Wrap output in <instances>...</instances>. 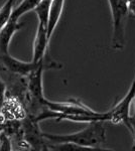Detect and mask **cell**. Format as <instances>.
<instances>
[{
  "label": "cell",
  "instance_id": "6da1fadb",
  "mask_svg": "<svg viewBox=\"0 0 135 151\" xmlns=\"http://www.w3.org/2000/svg\"><path fill=\"white\" fill-rule=\"evenodd\" d=\"M43 136L45 141L51 143H73L89 150H108L102 148L106 142V130L103 122L100 121L91 122L85 129L76 133L58 135L43 132Z\"/></svg>",
  "mask_w": 135,
  "mask_h": 151
},
{
  "label": "cell",
  "instance_id": "7a4b0ae2",
  "mask_svg": "<svg viewBox=\"0 0 135 151\" xmlns=\"http://www.w3.org/2000/svg\"><path fill=\"white\" fill-rule=\"evenodd\" d=\"M111 9L113 35L112 45L115 50H122L125 45L124 27L126 17L129 13V7L127 0H108Z\"/></svg>",
  "mask_w": 135,
  "mask_h": 151
},
{
  "label": "cell",
  "instance_id": "3957f363",
  "mask_svg": "<svg viewBox=\"0 0 135 151\" xmlns=\"http://www.w3.org/2000/svg\"><path fill=\"white\" fill-rule=\"evenodd\" d=\"M23 140L28 147L36 150H48V144L43 136V132L38 127V122L30 115H26L21 120Z\"/></svg>",
  "mask_w": 135,
  "mask_h": 151
},
{
  "label": "cell",
  "instance_id": "277c9868",
  "mask_svg": "<svg viewBox=\"0 0 135 151\" xmlns=\"http://www.w3.org/2000/svg\"><path fill=\"white\" fill-rule=\"evenodd\" d=\"M135 97V76L134 80L130 86L127 94L124 98L118 102L116 105L112 107L108 113H109V122L113 124H124L125 126L128 123V118L130 116V107L133 103Z\"/></svg>",
  "mask_w": 135,
  "mask_h": 151
},
{
  "label": "cell",
  "instance_id": "5b68a950",
  "mask_svg": "<svg viewBox=\"0 0 135 151\" xmlns=\"http://www.w3.org/2000/svg\"><path fill=\"white\" fill-rule=\"evenodd\" d=\"M45 106L51 111L58 112L66 115H72V114H93L95 110L91 109L83 102L78 99H70L65 102H53L45 100Z\"/></svg>",
  "mask_w": 135,
  "mask_h": 151
},
{
  "label": "cell",
  "instance_id": "8992f818",
  "mask_svg": "<svg viewBox=\"0 0 135 151\" xmlns=\"http://www.w3.org/2000/svg\"><path fill=\"white\" fill-rule=\"evenodd\" d=\"M40 63L34 64L33 62H29V63L21 62V60H18L16 58H12L9 55V52L0 55V65H3L4 69H6L11 74L17 75L19 77H23V78L27 77L40 65Z\"/></svg>",
  "mask_w": 135,
  "mask_h": 151
},
{
  "label": "cell",
  "instance_id": "52a82bcc",
  "mask_svg": "<svg viewBox=\"0 0 135 151\" xmlns=\"http://www.w3.org/2000/svg\"><path fill=\"white\" fill-rule=\"evenodd\" d=\"M48 43H50V40H48V35H46V26L45 24L38 22L35 38H34L33 57L31 62L38 64L45 58Z\"/></svg>",
  "mask_w": 135,
  "mask_h": 151
},
{
  "label": "cell",
  "instance_id": "ba28073f",
  "mask_svg": "<svg viewBox=\"0 0 135 151\" xmlns=\"http://www.w3.org/2000/svg\"><path fill=\"white\" fill-rule=\"evenodd\" d=\"M21 23L18 21L9 19L5 25L0 29V55L2 53H8L9 43L13 37L14 33L21 28Z\"/></svg>",
  "mask_w": 135,
  "mask_h": 151
},
{
  "label": "cell",
  "instance_id": "9c48e42d",
  "mask_svg": "<svg viewBox=\"0 0 135 151\" xmlns=\"http://www.w3.org/2000/svg\"><path fill=\"white\" fill-rule=\"evenodd\" d=\"M65 0H51L50 6V13H48V27H46V35L48 40H51V35L58 25L60 18L62 16Z\"/></svg>",
  "mask_w": 135,
  "mask_h": 151
},
{
  "label": "cell",
  "instance_id": "30bf717a",
  "mask_svg": "<svg viewBox=\"0 0 135 151\" xmlns=\"http://www.w3.org/2000/svg\"><path fill=\"white\" fill-rule=\"evenodd\" d=\"M40 2V0H22L15 8L13 7L10 19L18 21L20 16H22L23 14L27 13L29 11L33 10V9L35 8V6L38 5Z\"/></svg>",
  "mask_w": 135,
  "mask_h": 151
},
{
  "label": "cell",
  "instance_id": "8fae6325",
  "mask_svg": "<svg viewBox=\"0 0 135 151\" xmlns=\"http://www.w3.org/2000/svg\"><path fill=\"white\" fill-rule=\"evenodd\" d=\"M51 0H40V2L35 6L33 11L38 15V22L43 23L48 27V13H50V6Z\"/></svg>",
  "mask_w": 135,
  "mask_h": 151
},
{
  "label": "cell",
  "instance_id": "7c38bea8",
  "mask_svg": "<svg viewBox=\"0 0 135 151\" xmlns=\"http://www.w3.org/2000/svg\"><path fill=\"white\" fill-rule=\"evenodd\" d=\"M14 3H15V0H6L3 6L0 8V29L3 27L7 21L10 19Z\"/></svg>",
  "mask_w": 135,
  "mask_h": 151
},
{
  "label": "cell",
  "instance_id": "4fadbf2b",
  "mask_svg": "<svg viewBox=\"0 0 135 151\" xmlns=\"http://www.w3.org/2000/svg\"><path fill=\"white\" fill-rule=\"evenodd\" d=\"M11 137L3 130L0 131V150L1 151H10L12 150Z\"/></svg>",
  "mask_w": 135,
  "mask_h": 151
},
{
  "label": "cell",
  "instance_id": "5bb4252c",
  "mask_svg": "<svg viewBox=\"0 0 135 151\" xmlns=\"http://www.w3.org/2000/svg\"><path fill=\"white\" fill-rule=\"evenodd\" d=\"M6 91H7V86L6 83L3 81V79L0 76V111L3 106V103L5 102L6 99Z\"/></svg>",
  "mask_w": 135,
  "mask_h": 151
},
{
  "label": "cell",
  "instance_id": "9a60e30c",
  "mask_svg": "<svg viewBox=\"0 0 135 151\" xmlns=\"http://www.w3.org/2000/svg\"><path fill=\"white\" fill-rule=\"evenodd\" d=\"M126 127L129 129L130 132H131L132 136H133L134 139V144H133V149H135V115L129 116L128 118V123H127Z\"/></svg>",
  "mask_w": 135,
  "mask_h": 151
},
{
  "label": "cell",
  "instance_id": "2e32d148",
  "mask_svg": "<svg viewBox=\"0 0 135 151\" xmlns=\"http://www.w3.org/2000/svg\"><path fill=\"white\" fill-rule=\"evenodd\" d=\"M3 121H0V131L3 130Z\"/></svg>",
  "mask_w": 135,
  "mask_h": 151
},
{
  "label": "cell",
  "instance_id": "e0dca14e",
  "mask_svg": "<svg viewBox=\"0 0 135 151\" xmlns=\"http://www.w3.org/2000/svg\"><path fill=\"white\" fill-rule=\"evenodd\" d=\"M133 103H134V110H135V97H134V100H133Z\"/></svg>",
  "mask_w": 135,
  "mask_h": 151
}]
</instances>
